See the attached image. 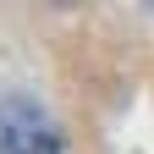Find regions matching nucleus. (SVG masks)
Masks as SVG:
<instances>
[{
    "label": "nucleus",
    "mask_w": 154,
    "mask_h": 154,
    "mask_svg": "<svg viewBox=\"0 0 154 154\" xmlns=\"http://www.w3.org/2000/svg\"><path fill=\"white\" fill-rule=\"evenodd\" d=\"M0 154H66V138L44 105L0 99Z\"/></svg>",
    "instance_id": "nucleus-1"
},
{
    "label": "nucleus",
    "mask_w": 154,
    "mask_h": 154,
    "mask_svg": "<svg viewBox=\"0 0 154 154\" xmlns=\"http://www.w3.org/2000/svg\"><path fill=\"white\" fill-rule=\"evenodd\" d=\"M149 6H154V0H149Z\"/></svg>",
    "instance_id": "nucleus-2"
}]
</instances>
